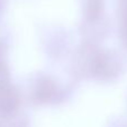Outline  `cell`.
I'll return each mask as SVG.
<instances>
[{
	"instance_id": "6da1fadb",
	"label": "cell",
	"mask_w": 127,
	"mask_h": 127,
	"mask_svg": "<svg viewBox=\"0 0 127 127\" xmlns=\"http://www.w3.org/2000/svg\"><path fill=\"white\" fill-rule=\"evenodd\" d=\"M119 30L122 41L127 47V0L119 1Z\"/></svg>"
}]
</instances>
